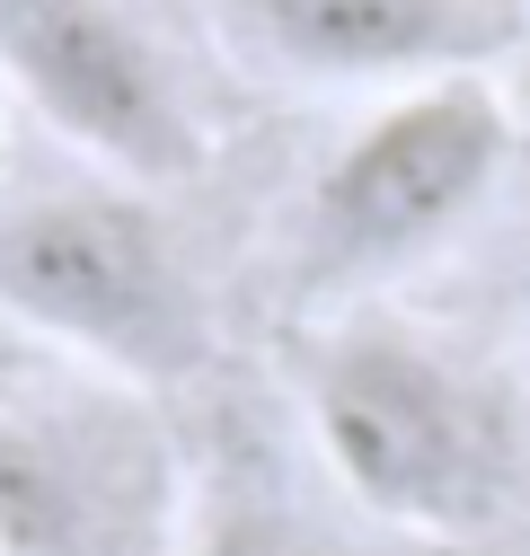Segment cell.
Segmentation results:
<instances>
[{
  "mask_svg": "<svg viewBox=\"0 0 530 556\" xmlns=\"http://www.w3.org/2000/svg\"><path fill=\"white\" fill-rule=\"evenodd\" d=\"M513 132L521 115L487 72L371 98L292 213V292L318 309H363L380 283L416 274L495 194Z\"/></svg>",
  "mask_w": 530,
  "mask_h": 556,
  "instance_id": "obj_2",
  "label": "cell"
},
{
  "mask_svg": "<svg viewBox=\"0 0 530 556\" xmlns=\"http://www.w3.org/2000/svg\"><path fill=\"white\" fill-rule=\"evenodd\" d=\"M504 98H513V115L530 124V18H521V36H513V53H504Z\"/></svg>",
  "mask_w": 530,
  "mask_h": 556,
  "instance_id": "obj_8",
  "label": "cell"
},
{
  "mask_svg": "<svg viewBox=\"0 0 530 556\" xmlns=\"http://www.w3.org/2000/svg\"><path fill=\"white\" fill-rule=\"evenodd\" d=\"M0 80L98 177L177 186L204 168L194 98L124 0H0Z\"/></svg>",
  "mask_w": 530,
  "mask_h": 556,
  "instance_id": "obj_5",
  "label": "cell"
},
{
  "mask_svg": "<svg viewBox=\"0 0 530 556\" xmlns=\"http://www.w3.org/2000/svg\"><path fill=\"white\" fill-rule=\"evenodd\" d=\"M0 168H10V151H0Z\"/></svg>",
  "mask_w": 530,
  "mask_h": 556,
  "instance_id": "obj_9",
  "label": "cell"
},
{
  "mask_svg": "<svg viewBox=\"0 0 530 556\" xmlns=\"http://www.w3.org/2000/svg\"><path fill=\"white\" fill-rule=\"evenodd\" d=\"M0 318H18L45 354L142 389L204 363V283L177 222L151 186L98 168L0 213Z\"/></svg>",
  "mask_w": 530,
  "mask_h": 556,
  "instance_id": "obj_4",
  "label": "cell"
},
{
  "mask_svg": "<svg viewBox=\"0 0 530 556\" xmlns=\"http://www.w3.org/2000/svg\"><path fill=\"white\" fill-rule=\"evenodd\" d=\"M186 477L160 389L72 354L0 371V556H177Z\"/></svg>",
  "mask_w": 530,
  "mask_h": 556,
  "instance_id": "obj_3",
  "label": "cell"
},
{
  "mask_svg": "<svg viewBox=\"0 0 530 556\" xmlns=\"http://www.w3.org/2000/svg\"><path fill=\"white\" fill-rule=\"evenodd\" d=\"M177 556H354V547L256 433L248 442L230 433L222 459L186 477V547Z\"/></svg>",
  "mask_w": 530,
  "mask_h": 556,
  "instance_id": "obj_7",
  "label": "cell"
},
{
  "mask_svg": "<svg viewBox=\"0 0 530 556\" xmlns=\"http://www.w3.org/2000/svg\"><path fill=\"white\" fill-rule=\"evenodd\" d=\"M301 415L337 495L416 539H478L521 468L504 389L389 309H345L310 336Z\"/></svg>",
  "mask_w": 530,
  "mask_h": 556,
  "instance_id": "obj_1",
  "label": "cell"
},
{
  "mask_svg": "<svg viewBox=\"0 0 530 556\" xmlns=\"http://www.w3.org/2000/svg\"><path fill=\"white\" fill-rule=\"evenodd\" d=\"M222 45L283 89H425L513 53L530 0H213Z\"/></svg>",
  "mask_w": 530,
  "mask_h": 556,
  "instance_id": "obj_6",
  "label": "cell"
}]
</instances>
